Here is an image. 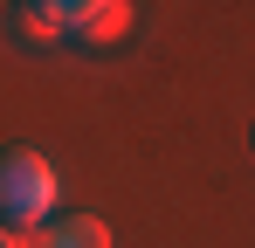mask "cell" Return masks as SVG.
Returning <instances> with one entry per match:
<instances>
[{
    "label": "cell",
    "instance_id": "3957f363",
    "mask_svg": "<svg viewBox=\"0 0 255 248\" xmlns=\"http://www.w3.org/2000/svg\"><path fill=\"white\" fill-rule=\"evenodd\" d=\"M7 35L21 41V48H55V41H69L62 0H14V7H7Z\"/></svg>",
    "mask_w": 255,
    "mask_h": 248
},
{
    "label": "cell",
    "instance_id": "277c9868",
    "mask_svg": "<svg viewBox=\"0 0 255 248\" xmlns=\"http://www.w3.org/2000/svg\"><path fill=\"white\" fill-rule=\"evenodd\" d=\"M42 248H111V228L97 214H55L42 228Z\"/></svg>",
    "mask_w": 255,
    "mask_h": 248
},
{
    "label": "cell",
    "instance_id": "5b68a950",
    "mask_svg": "<svg viewBox=\"0 0 255 248\" xmlns=\"http://www.w3.org/2000/svg\"><path fill=\"white\" fill-rule=\"evenodd\" d=\"M0 248H42V235H14V228H0Z\"/></svg>",
    "mask_w": 255,
    "mask_h": 248
},
{
    "label": "cell",
    "instance_id": "6da1fadb",
    "mask_svg": "<svg viewBox=\"0 0 255 248\" xmlns=\"http://www.w3.org/2000/svg\"><path fill=\"white\" fill-rule=\"evenodd\" d=\"M55 193H62V179L35 145H0V228L42 235L55 221Z\"/></svg>",
    "mask_w": 255,
    "mask_h": 248
},
{
    "label": "cell",
    "instance_id": "7a4b0ae2",
    "mask_svg": "<svg viewBox=\"0 0 255 248\" xmlns=\"http://www.w3.org/2000/svg\"><path fill=\"white\" fill-rule=\"evenodd\" d=\"M62 28L76 48H111L138 28V7L131 0H62Z\"/></svg>",
    "mask_w": 255,
    "mask_h": 248
}]
</instances>
